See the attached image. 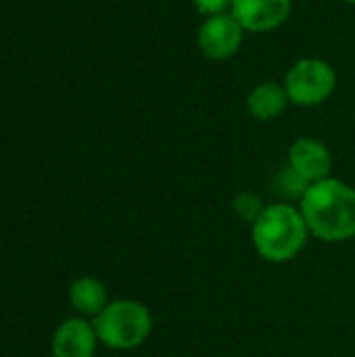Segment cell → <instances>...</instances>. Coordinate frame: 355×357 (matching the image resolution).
I'll return each mask as SVG.
<instances>
[{"label":"cell","instance_id":"obj_13","mask_svg":"<svg viewBox=\"0 0 355 357\" xmlns=\"http://www.w3.org/2000/svg\"><path fill=\"white\" fill-rule=\"evenodd\" d=\"M195 10L199 15L211 17V15H220V13H228L232 6V0H190Z\"/></svg>","mask_w":355,"mask_h":357},{"label":"cell","instance_id":"obj_7","mask_svg":"<svg viewBox=\"0 0 355 357\" xmlns=\"http://www.w3.org/2000/svg\"><path fill=\"white\" fill-rule=\"evenodd\" d=\"M287 165L305 184H314L333 176V153L320 138L301 136L289 146Z\"/></svg>","mask_w":355,"mask_h":357},{"label":"cell","instance_id":"obj_4","mask_svg":"<svg viewBox=\"0 0 355 357\" xmlns=\"http://www.w3.org/2000/svg\"><path fill=\"white\" fill-rule=\"evenodd\" d=\"M282 86L287 90L289 102L303 109H314L324 105L337 90L335 67L320 56L297 59L285 73Z\"/></svg>","mask_w":355,"mask_h":357},{"label":"cell","instance_id":"obj_5","mask_svg":"<svg viewBox=\"0 0 355 357\" xmlns=\"http://www.w3.org/2000/svg\"><path fill=\"white\" fill-rule=\"evenodd\" d=\"M245 33L247 31L230 15V10L211 15L205 17L197 29V48L205 59L213 63H224L239 54Z\"/></svg>","mask_w":355,"mask_h":357},{"label":"cell","instance_id":"obj_3","mask_svg":"<svg viewBox=\"0 0 355 357\" xmlns=\"http://www.w3.org/2000/svg\"><path fill=\"white\" fill-rule=\"evenodd\" d=\"M98 341L115 351H132L149 341L153 335V314L136 299L109 301L94 318Z\"/></svg>","mask_w":355,"mask_h":357},{"label":"cell","instance_id":"obj_14","mask_svg":"<svg viewBox=\"0 0 355 357\" xmlns=\"http://www.w3.org/2000/svg\"><path fill=\"white\" fill-rule=\"evenodd\" d=\"M345 4H352V6H355V0H343Z\"/></svg>","mask_w":355,"mask_h":357},{"label":"cell","instance_id":"obj_11","mask_svg":"<svg viewBox=\"0 0 355 357\" xmlns=\"http://www.w3.org/2000/svg\"><path fill=\"white\" fill-rule=\"evenodd\" d=\"M266 205L268 203H264V199L257 192H253V190H241L232 199V211H234V215L239 220L247 222V224H253L262 215V211L266 209Z\"/></svg>","mask_w":355,"mask_h":357},{"label":"cell","instance_id":"obj_9","mask_svg":"<svg viewBox=\"0 0 355 357\" xmlns=\"http://www.w3.org/2000/svg\"><path fill=\"white\" fill-rule=\"evenodd\" d=\"M289 105L291 102H289L282 82H274V79L255 84L245 98L247 113L255 121H262V123H270V121H276L278 117H282Z\"/></svg>","mask_w":355,"mask_h":357},{"label":"cell","instance_id":"obj_10","mask_svg":"<svg viewBox=\"0 0 355 357\" xmlns=\"http://www.w3.org/2000/svg\"><path fill=\"white\" fill-rule=\"evenodd\" d=\"M69 301L73 310L82 316H92L96 318L105 307H107V289L100 280L92 276L77 278L71 289H69Z\"/></svg>","mask_w":355,"mask_h":357},{"label":"cell","instance_id":"obj_12","mask_svg":"<svg viewBox=\"0 0 355 357\" xmlns=\"http://www.w3.org/2000/svg\"><path fill=\"white\" fill-rule=\"evenodd\" d=\"M308 186H310V184H305L289 165H285V167L278 172V176H276V188H278L282 195H287V197H297V199H301Z\"/></svg>","mask_w":355,"mask_h":357},{"label":"cell","instance_id":"obj_6","mask_svg":"<svg viewBox=\"0 0 355 357\" xmlns=\"http://www.w3.org/2000/svg\"><path fill=\"white\" fill-rule=\"evenodd\" d=\"M293 0H232L230 15L247 33H270L287 23Z\"/></svg>","mask_w":355,"mask_h":357},{"label":"cell","instance_id":"obj_2","mask_svg":"<svg viewBox=\"0 0 355 357\" xmlns=\"http://www.w3.org/2000/svg\"><path fill=\"white\" fill-rule=\"evenodd\" d=\"M310 236L312 234L299 205L289 201L268 203L262 215L251 224V243L255 253L274 266L297 259Z\"/></svg>","mask_w":355,"mask_h":357},{"label":"cell","instance_id":"obj_1","mask_svg":"<svg viewBox=\"0 0 355 357\" xmlns=\"http://www.w3.org/2000/svg\"><path fill=\"white\" fill-rule=\"evenodd\" d=\"M299 209L312 236L339 245L355 238V188L331 176L314 182L299 199Z\"/></svg>","mask_w":355,"mask_h":357},{"label":"cell","instance_id":"obj_8","mask_svg":"<svg viewBox=\"0 0 355 357\" xmlns=\"http://www.w3.org/2000/svg\"><path fill=\"white\" fill-rule=\"evenodd\" d=\"M98 343L92 322L84 318H69L54 333L52 357H94Z\"/></svg>","mask_w":355,"mask_h":357}]
</instances>
